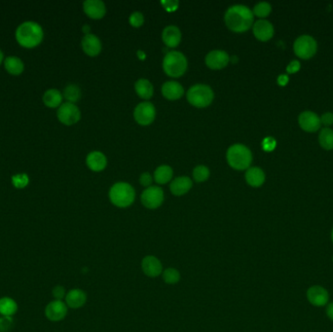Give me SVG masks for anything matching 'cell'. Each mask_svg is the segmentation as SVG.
<instances>
[{
  "instance_id": "cell-1",
  "label": "cell",
  "mask_w": 333,
  "mask_h": 332,
  "mask_svg": "<svg viewBox=\"0 0 333 332\" xmlns=\"http://www.w3.org/2000/svg\"><path fill=\"white\" fill-rule=\"evenodd\" d=\"M227 27L236 32H243L253 26V12L248 6L237 4L229 7L225 13Z\"/></svg>"
},
{
  "instance_id": "cell-2",
  "label": "cell",
  "mask_w": 333,
  "mask_h": 332,
  "mask_svg": "<svg viewBox=\"0 0 333 332\" xmlns=\"http://www.w3.org/2000/svg\"><path fill=\"white\" fill-rule=\"evenodd\" d=\"M44 37V32L38 23L28 20L24 21L16 30L17 42L24 48H35L40 44Z\"/></svg>"
},
{
  "instance_id": "cell-3",
  "label": "cell",
  "mask_w": 333,
  "mask_h": 332,
  "mask_svg": "<svg viewBox=\"0 0 333 332\" xmlns=\"http://www.w3.org/2000/svg\"><path fill=\"white\" fill-rule=\"evenodd\" d=\"M227 161L237 170H245L253 161V154L249 147L241 143L231 145L227 150Z\"/></svg>"
},
{
  "instance_id": "cell-4",
  "label": "cell",
  "mask_w": 333,
  "mask_h": 332,
  "mask_svg": "<svg viewBox=\"0 0 333 332\" xmlns=\"http://www.w3.org/2000/svg\"><path fill=\"white\" fill-rule=\"evenodd\" d=\"M136 192L131 184L127 182H117L112 185L109 191L111 202L120 208H126L135 201Z\"/></svg>"
},
{
  "instance_id": "cell-5",
  "label": "cell",
  "mask_w": 333,
  "mask_h": 332,
  "mask_svg": "<svg viewBox=\"0 0 333 332\" xmlns=\"http://www.w3.org/2000/svg\"><path fill=\"white\" fill-rule=\"evenodd\" d=\"M163 68L168 75L172 77H179L187 69V59L182 52H168L163 60Z\"/></svg>"
},
{
  "instance_id": "cell-6",
  "label": "cell",
  "mask_w": 333,
  "mask_h": 332,
  "mask_svg": "<svg viewBox=\"0 0 333 332\" xmlns=\"http://www.w3.org/2000/svg\"><path fill=\"white\" fill-rule=\"evenodd\" d=\"M213 96L212 88L205 84H196L187 92L188 101L197 107L209 105L213 100Z\"/></svg>"
},
{
  "instance_id": "cell-7",
  "label": "cell",
  "mask_w": 333,
  "mask_h": 332,
  "mask_svg": "<svg viewBox=\"0 0 333 332\" xmlns=\"http://www.w3.org/2000/svg\"><path fill=\"white\" fill-rule=\"evenodd\" d=\"M317 42L313 37L309 35H302L298 37L293 45V50L295 55L303 60L311 59L317 53Z\"/></svg>"
},
{
  "instance_id": "cell-8",
  "label": "cell",
  "mask_w": 333,
  "mask_h": 332,
  "mask_svg": "<svg viewBox=\"0 0 333 332\" xmlns=\"http://www.w3.org/2000/svg\"><path fill=\"white\" fill-rule=\"evenodd\" d=\"M58 118L62 124L71 126L80 120L81 113L79 108L71 102L61 103L57 112Z\"/></svg>"
},
{
  "instance_id": "cell-9",
  "label": "cell",
  "mask_w": 333,
  "mask_h": 332,
  "mask_svg": "<svg viewBox=\"0 0 333 332\" xmlns=\"http://www.w3.org/2000/svg\"><path fill=\"white\" fill-rule=\"evenodd\" d=\"M164 201V192L159 186H148L142 194V204L148 209L160 207Z\"/></svg>"
},
{
  "instance_id": "cell-10",
  "label": "cell",
  "mask_w": 333,
  "mask_h": 332,
  "mask_svg": "<svg viewBox=\"0 0 333 332\" xmlns=\"http://www.w3.org/2000/svg\"><path fill=\"white\" fill-rule=\"evenodd\" d=\"M155 115H156L155 107L151 102L148 101L139 103L134 110L135 119L141 125L150 124L152 121L154 120Z\"/></svg>"
},
{
  "instance_id": "cell-11",
  "label": "cell",
  "mask_w": 333,
  "mask_h": 332,
  "mask_svg": "<svg viewBox=\"0 0 333 332\" xmlns=\"http://www.w3.org/2000/svg\"><path fill=\"white\" fill-rule=\"evenodd\" d=\"M68 314V305L61 300L50 302L45 308V316L52 322H59L65 318Z\"/></svg>"
},
{
  "instance_id": "cell-12",
  "label": "cell",
  "mask_w": 333,
  "mask_h": 332,
  "mask_svg": "<svg viewBox=\"0 0 333 332\" xmlns=\"http://www.w3.org/2000/svg\"><path fill=\"white\" fill-rule=\"evenodd\" d=\"M230 58L229 55L223 50H212L206 57V63L213 70H219L227 65Z\"/></svg>"
},
{
  "instance_id": "cell-13",
  "label": "cell",
  "mask_w": 333,
  "mask_h": 332,
  "mask_svg": "<svg viewBox=\"0 0 333 332\" xmlns=\"http://www.w3.org/2000/svg\"><path fill=\"white\" fill-rule=\"evenodd\" d=\"M298 122L301 129L309 132L317 131L321 127V120L319 116L311 111H305L301 113L299 115Z\"/></svg>"
},
{
  "instance_id": "cell-14",
  "label": "cell",
  "mask_w": 333,
  "mask_h": 332,
  "mask_svg": "<svg viewBox=\"0 0 333 332\" xmlns=\"http://www.w3.org/2000/svg\"><path fill=\"white\" fill-rule=\"evenodd\" d=\"M142 268L143 273L150 278H156L161 275L163 272L161 262L157 257L152 255L145 256L142 259Z\"/></svg>"
},
{
  "instance_id": "cell-15",
  "label": "cell",
  "mask_w": 333,
  "mask_h": 332,
  "mask_svg": "<svg viewBox=\"0 0 333 332\" xmlns=\"http://www.w3.org/2000/svg\"><path fill=\"white\" fill-rule=\"evenodd\" d=\"M83 8L85 13L93 19H101L105 12V4L101 0H86L83 3Z\"/></svg>"
},
{
  "instance_id": "cell-16",
  "label": "cell",
  "mask_w": 333,
  "mask_h": 332,
  "mask_svg": "<svg viewBox=\"0 0 333 332\" xmlns=\"http://www.w3.org/2000/svg\"><path fill=\"white\" fill-rule=\"evenodd\" d=\"M253 33L257 39L268 41L274 35V27L270 21L266 20H257L253 25Z\"/></svg>"
},
{
  "instance_id": "cell-17",
  "label": "cell",
  "mask_w": 333,
  "mask_h": 332,
  "mask_svg": "<svg viewBox=\"0 0 333 332\" xmlns=\"http://www.w3.org/2000/svg\"><path fill=\"white\" fill-rule=\"evenodd\" d=\"M81 45L84 52L89 56H97L101 50V42L100 38L95 34H86L81 41Z\"/></svg>"
},
{
  "instance_id": "cell-18",
  "label": "cell",
  "mask_w": 333,
  "mask_h": 332,
  "mask_svg": "<svg viewBox=\"0 0 333 332\" xmlns=\"http://www.w3.org/2000/svg\"><path fill=\"white\" fill-rule=\"evenodd\" d=\"M162 37L168 47H175L182 40V32L176 26H168L163 30Z\"/></svg>"
},
{
  "instance_id": "cell-19",
  "label": "cell",
  "mask_w": 333,
  "mask_h": 332,
  "mask_svg": "<svg viewBox=\"0 0 333 332\" xmlns=\"http://www.w3.org/2000/svg\"><path fill=\"white\" fill-rule=\"evenodd\" d=\"M307 297L315 306H323L328 300V293L322 286L315 285L308 290Z\"/></svg>"
},
{
  "instance_id": "cell-20",
  "label": "cell",
  "mask_w": 333,
  "mask_h": 332,
  "mask_svg": "<svg viewBox=\"0 0 333 332\" xmlns=\"http://www.w3.org/2000/svg\"><path fill=\"white\" fill-rule=\"evenodd\" d=\"M87 301L86 293L81 290H71L65 295V304L71 309L81 308Z\"/></svg>"
},
{
  "instance_id": "cell-21",
  "label": "cell",
  "mask_w": 333,
  "mask_h": 332,
  "mask_svg": "<svg viewBox=\"0 0 333 332\" xmlns=\"http://www.w3.org/2000/svg\"><path fill=\"white\" fill-rule=\"evenodd\" d=\"M162 93L169 100H177L183 95L184 90L181 83L176 81H167L162 86Z\"/></svg>"
},
{
  "instance_id": "cell-22",
  "label": "cell",
  "mask_w": 333,
  "mask_h": 332,
  "mask_svg": "<svg viewBox=\"0 0 333 332\" xmlns=\"http://www.w3.org/2000/svg\"><path fill=\"white\" fill-rule=\"evenodd\" d=\"M87 165L88 167L95 171H101L105 168L107 160L106 157L101 151H93L87 156Z\"/></svg>"
},
{
  "instance_id": "cell-23",
  "label": "cell",
  "mask_w": 333,
  "mask_h": 332,
  "mask_svg": "<svg viewBox=\"0 0 333 332\" xmlns=\"http://www.w3.org/2000/svg\"><path fill=\"white\" fill-rule=\"evenodd\" d=\"M192 187V181L188 176H179L171 183V190L176 196H181L189 191Z\"/></svg>"
},
{
  "instance_id": "cell-24",
  "label": "cell",
  "mask_w": 333,
  "mask_h": 332,
  "mask_svg": "<svg viewBox=\"0 0 333 332\" xmlns=\"http://www.w3.org/2000/svg\"><path fill=\"white\" fill-rule=\"evenodd\" d=\"M246 180L250 185L253 187H258L262 185L265 181V173L260 168L253 167L246 172Z\"/></svg>"
},
{
  "instance_id": "cell-25",
  "label": "cell",
  "mask_w": 333,
  "mask_h": 332,
  "mask_svg": "<svg viewBox=\"0 0 333 332\" xmlns=\"http://www.w3.org/2000/svg\"><path fill=\"white\" fill-rule=\"evenodd\" d=\"M4 68L12 75H20V73L24 72L25 64L20 58L10 56L4 60Z\"/></svg>"
},
{
  "instance_id": "cell-26",
  "label": "cell",
  "mask_w": 333,
  "mask_h": 332,
  "mask_svg": "<svg viewBox=\"0 0 333 332\" xmlns=\"http://www.w3.org/2000/svg\"><path fill=\"white\" fill-rule=\"evenodd\" d=\"M61 101H62V95L61 92L57 89L46 91L43 95L44 104L50 108H56L58 106H61Z\"/></svg>"
},
{
  "instance_id": "cell-27",
  "label": "cell",
  "mask_w": 333,
  "mask_h": 332,
  "mask_svg": "<svg viewBox=\"0 0 333 332\" xmlns=\"http://www.w3.org/2000/svg\"><path fill=\"white\" fill-rule=\"evenodd\" d=\"M18 311V304L10 297L0 298V315L12 317Z\"/></svg>"
},
{
  "instance_id": "cell-28",
  "label": "cell",
  "mask_w": 333,
  "mask_h": 332,
  "mask_svg": "<svg viewBox=\"0 0 333 332\" xmlns=\"http://www.w3.org/2000/svg\"><path fill=\"white\" fill-rule=\"evenodd\" d=\"M135 89L140 97L143 99H149L153 95V85L151 82L145 78H141L136 82Z\"/></svg>"
},
{
  "instance_id": "cell-29",
  "label": "cell",
  "mask_w": 333,
  "mask_h": 332,
  "mask_svg": "<svg viewBox=\"0 0 333 332\" xmlns=\"http://www.w3.org/2000/svg\"><path fill=\"white\" fill-rule=\"evenodd\" d=\"M154 178H155V181L161 184L171 181L172 178V168L168 165L159 166L154 172Z\"/></svg>"
},
{
  "instance_id": "cell-30",
  "label": "cell",
  "mask_w": 333,
  "mask_h": 332,
  "mask_svg": "<svg viewBox=\"0 0 333 332\" xmlns=\"http://www.w3.org/2000/svg\"><path fill=\"white\" fill-rule=\"evenodd\" d=\"M320 144L322 145L323 149L331 150L333 149V131L331 129L325 128L321 131L319 137Z\"/></svg>"
},
{
  "instance_id": "cell-31",
  "label": "cell",
  "mask_w": 333,
  "mask_h": 332,
  "mask_svg": "<svg viewBox=\"0 0 333 332\" xmlns=\"http://www.w3.org/2000/svg\"><path fill=\"white\" fill-rule=\"evenodd\" d=\"M63 95L69 102L74 103L81 98L80 88L75 84H70L64 88Z\"/></svg>"
},
{
  "instance_id": "cell-32",
  "label": "cell",
  "mask_w": 333,
  "mask_h": 332,
  "mask_svg": "<svg viewBox=\"0 0 333 332\" xmlns=\"http://www.w3.org/2000/svg\"><path fill=\"white\" fill-rule=\"evenodd\" d=\"M163 280L169 284L177 283L181 280V273L174 268H168L163 272Z\"/></svg>"
},
{
  "instance_id": "cell-33",
  "label": "cell",
  "mask_w": 333,
  "mask_h": 332,
  "mask_svg": "<svg viewBox=\"0 0 333 332\" xmlns=\"http://www.w3.org/2000/svg\"><path fill=\"white\" fill-rule=\"evenodd\" d=\"M272 10L271 5L268 2H259L253 8V14L259 18L267 17Z\"/></svg>"
},
{
  "instance_id": "cell-34",
  "label": "cell",
  "mask_w": 333,
  "mask_h": 332,
  "mask_svg": "<svg viewBox=\"0 0 333 332\" xmlns=\"http://www.w3.org/2000/svg\"><path fill=\"white\" fill-rule=\"evenodd\" d=\"M193 176L195 179V181H205L208 180V178L210 176V170L208 167L204 166V165H199L197 167H195V169L193 170Z\"/></svg>"
},
{
  "instance_id": "cell-35",
  "label": "cell",
  "mask_w": 333,
  "mask_h": 332,
  "mask_svg": "<svg viewBox=\"0 0 333 332\" xmlns=\"http://www.w3.org/2000/svg\"><path fill=\"white\" fill-rule=\"evenodd\" d=\"M29 181L30 180L27 173H20L12 176V184L18 189L25 188L29 184Z\"/></svg>"
},
{
  "instance_id": "cell-36",
  "label": "cell",
  "mask_w": 333,
  "mask_h": 332,
  "mask_svg": "<svg viewBox=\"0 0 333 332\" xmlns=\"http://www.w3.org/2000/svg\"><path fill=\"white\" fill-rule=\"evenodd\" d=\"M14 321L12 317L1 316L0 317V332H9L13 328Z\"/></svg>"
},
{
  "instance_id": "cell-37",
  "label": "cell",
  "mask_w": 333,
  "mask_h": 332,
  "mask_svg": "<svg viewBox=\"0 0 333 332\" xmlns=\"http://www.w3.org/2000/svg\"><path fill=\"white\" fill-rule=\"evenodd\" d=\"M143 21H144V17L142 15V13L139 11L134 12L130 16V23L134 27H141L143 24Z\"/></svg>"
},
{
  "instance_id": "cell-38",
  "label": "cell",
  "mask_w": 333,
  "mask_h": 332,
  "mask_svg": "<svg viewBox=\"0 0 333 332\" xmlns=\"http://www.w3.org/2000/svg\"><path fill=\"white\" fill-rule=\"evenodd\" d=\"M277 141L272 137H267L262 141V148L267 152L273 151L276 148Z\"/></svg>"
},
{
  "instance_id": "cell-39",
  "label": "cell",
  "mask_w": 333,
  "mask_h": 332,
  "mask_svg": "<svg viewBox=\"0 0 333 332\" xmlns=\"http://www.w3.org/2000/svg\"><path fill=\"white\" fill-rule=\"evenodd\" d=\"M65 290L64 287H62L61 285H57L54 290H53V296L57 299V300H61L63 297H65Z\"/></svg>"
},
{
  "instance_id": "cell-40",
  "label": "cell",
  "mask_w": 333,
  "mask_h": 332,
  "mask_svg": "<svg viewBox=\"0 0 333 332\" xmlns=\"http://www.w3.org/2000/svg\"><path fill=\"white\" fill-rule=\"evenodd\" d=\"M300 68H301V64L298 60H293L286 68V71L291 74H293V73H296L298 71H300Z\"/></svg>"
},
{
  "instance_id": "cell-41",
  "label": "cell",
  "mask_w": 333,
  "mask_h": 332,
  "mask_svg": "<svg viewBox=\"0 0 333 332\" xmlns=\"http://www.w3.org/2000/svg\"><path fill=\"white\" fill-rule=\"evenodd\" d=\"M321 120V123H323V125L325 126H330L333 124V114L330 113V112H327V113H324L323 116L320 118Z\"/></svg>"
},
{
  "instance_id": "cell-42",
  "label": "cell",
  "mask_w": 333,
  "mask_h": 332,
  "mask_svg": "<svg viewBox=\"0 0 333 332\" xmlns=\"http://www.w3.org/2000/svg\"><path fill=\"white\" fill-rule=\"evenodd\" d=\"M163 5H165V8L167 10L172 11L175 10L177 5H179V1H173V0H167V1H162Z\"/></svg>"
},
{
  "instance_id": "cell-43",
  "label": "cell",
  "mask_w": 333,
  "mask_h": 332,
  "mask_svg": "<svg viewBox=\"0 0 333 332\" xmlns=\"http://www.w3.org/2000/svg\"><path fill=\"white\" fill-rule=\"evenodd\" d=\"M151 174L149 172H143L141 175V183L144 186H149L151 184Z\"/></svg>"
},
{
  "instance_id": "cell-44",
  "label": "cell",
  "mask_w": 333,
  "mask_h": 332,
  "mask_svg": "<svg viewBox=\"0 0 333 332\" xmlns=\"http://www.w3.org/2000/svg\"><path fill=\"white\" fill-rule=\"evenodd\" d=\"M288 81H290V79H288V76L287 75H285V74H282V75H280L279 77H278V84L280 85V86H285L287 83H288Z\"/></svg>"
},
{
  "instance_id": "cell-45",
  "label": "cell",
  "mask_w": 333,
  "mask_h": 332,
  "mask_svg": "<svg viewBox=\"0 0 333 332\" xmlns=\"http://www.w3.org/2000/svg\"><path fill=\"white\" fill-rule=\"evenodd\" d=\"M326 314H327V316L333 321V303L329 304L327 306V308H326Z\"/></svg>"
},
{
  "instance_id": "cell-46",
  "label": "cell",
  "mask_w": 333,
  "mask_h": 332,
  "mask_svg": "<svg viewBox=\"0 0 333 332\" xmlns=\"http://www.w3.org/2000/svg\"><path fill=\"white\" fill-rule=\"evenodd\" d=\"M90 30H91V28H90L89 26H87V25L83 27V31H84L86 34H89V31H90Z\"/></svg>"
},
{
  "instance_id": "cell-47",
  "label": "cell",
  "mask_w": 333,
  "mask_h": 332,
  "mask_svg": "<svg viewBox=\"0 0 333 332\" xmlns=\"http://www.w3.org/2000/svg\"><path fill=\"white\" fill-rule=\"evenodd\" d=\"M2 60H3V53H2V51L0 50V63L2 62Z\"/></svg>"
},
{
  "instance_id": "cell-48",
  "label": "cell",
  "mask_w": 333,
  "mask_h": 332,
  "mask_svg": "<svg viewBox=\"0 0 333 332\" xmlns=\"http://www.w3.org/2000/svg\"><path fill=\"white\" fill-rule=\"evenodd\" d=\"M331 237H332V241H333V230H332V234H331Z\"/></svg>"
}]
</instances>
